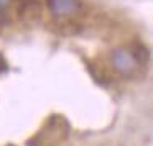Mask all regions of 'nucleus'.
Listing matches in <instances>:
<instances>
[{
  "label": "nucleus",
  "mask_w": 153,
  "mask_h": 146,
  "mask_svg": "<svg viewBox=\"0 0 153 146\" xmlns=\"http://www.w3.org/2000/svg\"><path fill=\"white\" fill-rule=\"evenodd\" d=\"M110 66L122 77H133L142 69V64L138 63V59L132 53V49L125 46L114 49L112 56H110Z\"/></svg>",
  "instance_id": "f257e3e1"
},
{
  "label": "nucleus",
  "mask_w": 153,
  "mask_h": 146,
  "mask_svg": "<svg viewBox=\"0 0 153 146\" xmlns=\"http://www.w3.org/2000/svg\"><path fill=\"white\" fill-rule=\"evenodd\" d=\"M68 135V125L64 118H51L46 122V125L41 128L38 135H35V141L40 146H50L58 145L63 141Z\"/></svg>",
  "instance_id": "f03ea898"
},
{
  "label": "nucleus",
  "mask_w": 153,
  "mask_h": 146,
  "mask_svg": "<svg viewBox=\"0 0 153 146\" xmlns=\"http://www.w3.org/2000/svg\"><path fill=\"white\" fill-rule=\"evenodd\" d=\"M82 8L79 0H50V10L58 18H71L76 17Z\"/></svg>",
  "instance_id": "7ed1b4c3"
},
{
  "label": "nucleus",
  "mask_w": 153,
  "mask_h": 146,
  "mask_svg": "<svg viewBox=\"0 0 153 146\" xmlns=\"http://www.w3.org/2000/svg\"><path fill=\"white\" fill-rule=\"evenodd\" d=\"M8 4H10V0H0V10H4Z\"/></svg>",
  "instance_id": "20e7f679"
}]
</instances>
